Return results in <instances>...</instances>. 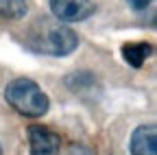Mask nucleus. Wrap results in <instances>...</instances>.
<instances>
[{
    "mask_svg": "<svg viewBox=\"0 0 157 155\" xmlns=\"http://www.w3.org/2000/svg\"><path fill=\"white\" fill-rule=\"evenodd\" d=\"M5 99L17 114L29 116V118H37V116H44L48 111V96L35 81L29 79L11 81L5 90Z\"/></svg>",
    "mask_w": 157,
    "mask_h": 155,
    "instance_id": "obj_1",
    "label": "nucleus"
},
{
    "mask_svg": "<svg viewBox=\"0 0 157 155\" xmlns=\"http://www.w3.org/2000/svg\"><path fill=\"white\" fill-rule=\"evenodd\" d=\"M39 50L44 52H50V55H57V57H63V55H70L78 40L72 29L63 26V24H46L44 29V40L35 42Z\"/></svg>",
    "mask_w": 157,
    "mask_h": 155,
    "instance_id": "obj_2",
    "label": "nucleus"
},
{
    "mask_svg": "<svg viewBox=\"0 0 157 155\" xmlns=\"http://www.w3.org/2000/svg\"><path fill=\"white\" fill-rule=\"evenodd\" d=\"M55 17L63 22H81L96 11L94 0H50Z\"/></svg>",
    "mask_w": 157,
    "mask_h": 155,
    "instance_id": "obj_3",
    "label": "nucleus"
},
{
    "mask_svg": "<svg viewBox=\"0 0 157 155\" xmlns=\"http://www.w3.org/2000/svg\"><path fill=\"white\" fill-rule=\"evenodd\" d=\"M29 142H31V155H59V151H61L59 135L42 125L29 127Z\"/></svg>",
    "mask_w": 157,
    "mask_h": 155,
    "instance_id": "obj_4",
    "label": "nucleus"
},
{
    "mask_svg": "<svg viewBox=\"0 0 157 155\" xmlns=\"http://www.w3.org/2000/svg\"><path fill=\"white\" fill-rule=\"evenodd\" d=\"M131 155H157V129L155 125L137 127L131 135Z\"/></svg>",
    "mask_w": 157,
    "mask_h": 155,
    "instance_id": "obj_5",
    "label": "nucleus"
},
{
    "mask_svg": "<svg viewBox=\"0 0 157 155\" xmlns=\"http://www.w3.org/2000/svg\"><path fill=\"white\" fill-rule=\"evenodd\" d=\"M148 55H151V44H124L122 46V57L131 68H142Z\"/></svg>",
    "mask_w": 157,
    "mask_h": 155,
    "instance_id": "obj_6",
    "label": "nucleus"
},
{
    "mask_svg": "<svg viewBox=\"0 0 157 155\" xmlns=\"http://www.w3.org/2000/svg\"><path fill=\"white\" fill-rule=\"evenodd\" d=\"M29 11L26 0H0V15L7 20H22Z\"/></svg>",
    "mask_w": 157,
    "mask_h": 155,
    "instance_id": "obj_7",
    "label": "nucleus"
},
{
    "mask_svg": "<svg viewBox=\"0 0 157 155\" xmlns=\"http://www.w3.org/2000/svg\"><path fill=\"white\" fill-rule=\"evenodd\" d=\"M127 2H129L135 11H142V9H146V7L153 2V0H127Z\"/></svg>",
    "mask_w": 157,
    "mask_h": 155,
    "instance_id": "obj_8",
    "label": "nucleus"
},
{
    "mask_svg": "<svg viewBox=\"0 0 157 155\" xmlns=\"http://www.w3.org/2000/svg\"><path fill=\"white\" fill-rule=\"evenodd\" d=\"M0 155H2V149H0Z\"/></svg>",
    "mask_w": 157,
    "mask_h": 155,
    "instance_id": "obj_9",
    "label": "nucleus"
}]
</instances>
